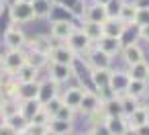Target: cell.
Returning <instances> with one entry per match:
<instances>
[{
	"label": "cell",
	"mask_w": 149,
	"mask_h": 135,
	"mask_svg": "<svg viewBox=\"0 0 149 135\" xmlns=\"http://www.w3.org/2000/svg\"><path fill=\"white\" fill-rule=\"evenodd\" d=\"M76 29H78V27H76L70 19H57V21L51 23V35H49V37L57 39L59 43H63V41H65Z\"/></svg>",
	"instance_id": "6"
},
{
	"label": "cell",
	"mask_w": 149,
	"mask_h": 135,
	"mask_svg": "<svg viewBox=\"0 0 149 135\" xmlns=\"http://www.w3.org/2000/svg\"><path fill=\"white\" fill-rule=\"evenodd\" d=\"M8 15H10V21L13 25H23V23H31L35 19V13H33V6L27 4V2H17L8 4Z\"/></svg>",
	"instance_id": "2"
},
{
	"label": "cell",
	"mask_w": 149,
	"mask_h": 135,
	"mask_svg": "<svg viewBox=\"0 0 149 135\" xmlns=\"http://www.w3.org/2000/svg\"><path fill=\"white\" fill-rule=\"evenodd\" d=\"M120 98V104H123V113H125V117L127 115H131L141 102H139V98H133L131 94H123V96H118Z\"/></svg>",
	"instance_id": "33"
},
{
	"label": "cell",
	"mask_w": 149,
	"mask_h": 135,
	"mask_svg": "<svg viewBox=\"0 0 149 135\" xmlns=\"http://www.w3.org/2000/svg\"><path fill=\"white\" fill-rule=\"evenodd\" d=\"M84 21H88V23H98V25H102L104 21H108V13H106V6H102V4H96V2H92V4H88L86 8H84Z\"/></svg>",
	"instance_id": "11"
},
{
	"label": "cell",
	"mask_w": 149,
	"mask_h": 135,
	"mask_svg": "<svg viewBox=\"0 0 149 135\" xmlns=\"http://www.w3.org/2000/svg\"><path fill=\"white\" fill-rule=\"evenodd\" d=\"M96 47L100 49V51H104L106 55H116L118 51H123V43H120V39H114V37H106V35H102L98 41H96Z\"/></svg>",
	"instance_id": "13"
},
{
	"label": "cell",
	"mask_w": 149,
	"mask_h": 135,
	"mask_svg": "<svg viewBox=\"0 0 149 135\" xmlns=\"http://www.w3.org/2000/svg\"><path fill=\"white\" fill-rule=\"evenodd\" d=\"M125 25L118 21V19H108V21H104L102 23V33L106 35V37H114V39H120L123 37V33H125Z\"/></svg>",
	"instance_id": "22"
},
{
	"label": "cell",
	"mask_w": 149,
	"mask_h": 135,
	"mask_svg": "<svg viewBox=\"0 0 149 135\" xmlns=\"http://www.w3.org/2000/svg\"><path fill=\"white\" fill-rule=\"evenodd\" d=\"M4 121H6V119H4V117H2V115H0V125H2V123H4Z\"/></svg>",
	"instance_id": "52"
},
{
	"label": "cell",
	"mask_w": 149,
	"mask_h": 135,
	"mask_svg": "<svg viewBox=\"0 0 149 135\" xmlns=\"http://www.w3.org/2000/svg\"><path fill=\"white\" fill-rule=\"evenodd\" d=\"M100 108H102V98L98 96V92H92V90L86 88L84 94H82V102H80L78 111H82L84 115H94Z\"/></svg>",
	"instance_id": "8"
},
{
	"label": "cell",
	"mask_w": 149,
	"mask_h": 135,
	"mask_svg": "<svg viewBox=\"0 0 149 135\" xmlns=\"http://www.w3.org/2000/svg\"><path fill=\"white\" fill-rule=\"evenodd\" d=\"M47 70H49V80H53L57 84H63V82H68L74 76V66H63V64L47 62Z\"/></svg>",
	"instance_id": "9"
},
{
	"label": "cell",
	"mask_w": 149,
	"mask_h": 135,
	"mask_svg": "<svg viewBox=\"0 0 149 135\" xmlns=\"http://www.w3.org/2000/svg\"><path fill=\"white\" fill-rule=\"evenodd\" d=\"M125 4V0H110L106 4V13H108V19H118V13Z\"/></svg>",
	"instance_id": "36"
},
{
	"label": "cell",
	"mask_w": 149,
	"mask_h": 135,
	"mask_svg": "<svg viewBox=\"0 0 149 135\" xmlns=\"http://www.w3.org/2000/svg\"><path fill=\"white\" fill-rule=\"evenodd\" d=\"M47 131V125H35V123H29L27 127V133L29 135H43Z\"/></svg>",
	"instance_id": "40"
},
{
	"label": "cell",
	"mask_w": 149,
	"mask_h": 135,
	"mask_svg": "<svg viewBox=\"0 0 149 135\" xmlns=\"http://www.w3.org/2000/svg\"><path fill=\"white\" fill-rule=\"evenodd\" d=\"M76 59H78V55H76L65 43H57V45H53V49L49 51V62H53V64L74 66Z\"/></svg>",
	"instance_id": "4"
},
{
	"label": "cell",
	"mask_w": 149,
	"mask_h": 135,
	"mask_svg": "<svg viewBox=\"0 0 149 135\" xmlns=\"http://www.w3.org/2000/svg\"><path fill=\"white\" fill-rule=\"evenodd\" d=\"M135 131H137V135H149V123L143 125V127H139V129H135Z\"/></svg>",
	"instance_id": "45"
},
{
	"label": "cell",
	"mask_w": 149,
	"mask_h": 135,
	"mask_svg": "<svg viewBox=\"0 0 149 135\" xmlns=\"http://www.w3.org/2000/svg\"><path fill=\"white\" fill-rule=\"evenodd\" d=\"M0 135H17V131H15V129L4 121L2 125H0Z\"/></svg>",
	"instance_id": "42"
},
{
	"label": "cell",
	"mask_w": 149,
	"mask_h": 135,
	"mask_svg": "<svg viewBox=\"0 0 149 135\" xmlns=\"http://www.w3.org/2000/svg\"><path fill=\"white\" fill-rule=\"evenodd\" d=\"M19 84H27V82H37V78H39V70L35 68V66H31V64H25L23 68H19V72L13 76Z\"/></svg>",
	"instance_id": "21"
},
{
	"label": "cell",
	"mask_w": 149,
	"mask_h": 135,
	"mask_svg": "<svg viewBox=\"0 0 149 135\" xmlns=\"http://www.w3.org/2000/svg\"><path fill=\"white\" fill-rule=\"evenodd\" d=\"M72 121H61V119H51L49 123H47V129L49 131H53L55 135H68V133H72Z\"/></svg>",
	"instance_id": "29"
},
{
	"label": "cell",
	"mask_w": 149,
	"mask_h": 135,
	"mask_svg": "<svg viewBox=\"0 0 149 135\" xmlns=\"http://www.w3.org/2000/svg\"><path fill=\"white\" fill-rule=\"evenodd\" d=\"M129 78L131 80H141V82H149V62H139V64H135V66H131L129 68Z\"/></svg>",
	"instance_id": "24"
},
{
	"label": "cell",
	"mask_w": 149,
	"mask_h": 135,
	"mask_svg": "<svg viewBox=\"0 0 149 135\" xmlns=\"http://www.w3.org/2000/svg\"><path fill=\"white\" fill-rule=\"evenodd\" d=\"M94 2H96V4H102V6H106V4L110 2V0H94Z\"/></svg>",
	"instance_id": "47"
},
{
	"label": "cell",
	"mask_w": 149,
	"mask_h": 135,
	"mask_svg": "<svg viewBox=\"0 0 149 135\" xmlns=\"http://www.w3.org/2000/svg\"><path fill=\"white\" fill-rule=\"evenodd\" d=\"M57 88H59V84H57V82H53V80L39 82V96H37V100L41 102V106H43V104H47L51 98H55V96H57Z\"/></svg>",
	"instance_id": "15"
},
{
	"label": "cell",
	"mask_w": 149,
	"mask_h": 135,
	"mask_svg": "<svg viewBox=\"0 0 149 135\" xmlns=\"http://www.w3.org/2000/svg\"><path fill=\"white\" fill-rule=\"evenodd\" d=\"M143 106H145V108H147V111H149V92H147V94H145V104H143Z\"/></svg>",
	"instance_id": "48"
},
{
	"label": "cell",
	"mask_w": 149,
	"mask_h": 135,
	"mask_svg": "<svg viewBox=\"0 0 149 135\" xmlns=\"http://www.w3.org/2000/svg\"><path fill=\"white\" fill-rule=\"evenodd\" d=\"M125 135H137V131H135V129H129V131H127Z\"/></svg>",
	"instance_id": "49"
},
{
	"label": "cell",
	"mask_w": 149,
	"mask_h": 135,
	"mask_svg": "<svg viewBox=\"0 0 149 135\" xmlns=\"http://www.w3.org/2000/svg\"><path fill=\"white\" fill-rule=\"evenodd\" d=\"M147 92H149V88H147V82H141V80H131V82H129L127 94H131L133 98H143Z\"/></svg>",
	"instance_id": "30"
},
{
	"label": "cell",
	"mask_w": 149,
	"mask_h": 135,
	"mask_svg": "<svg viewBox=\"0 0 149 135\" xmlns=\"http://www.w3.org/2000/svg\"><path fill=\"white\" fill-rule=\"evenodd\" d=\"M19 108H21V102H19L17 98H6L2 104H0V115H2L4 119H8V117L17 115Z\"/></svg>",
	"instance_id": "31"
},
{
	"label": "cell",
	"mask_w": 149,
	"mask_h": 135,
	"mask_svg": "<svg viewBox=\"0 0 149 135\" xmlns=\"http://www.w3.org/2000/svg\"><path fill=\"white\" fill-rule=\"evenodd\" d=\"M139 37H141V39H145V41H149V25L139 27Z\"/></svg>",
	"instance_id": "43"
},
{
	"label": "cell",
	"mask_w": 149,
	"mask_h": 135,
	"mask_svg": "<svg viewBox=\"0 0 149 135\" xmlns=\"http://www.w3.org/2000/svg\"><path fill=\"white\" fill-rule=\"evenodd\" d=\"M41 108H43V106H41V102H39L37 98H35V100H23V102H21L19 113H21V115H23V117L31 123V119H33V117H35Z\"/></svg>",
	"instance_id": "27"
},
{
	"label": "cell",
	"mask_w": 149,
	"mask_h": 135,
	"mask_svg": "<svg viewBox=\"0 0 149 135\" xmlns=\"http://www.w3.org/2000/svg\"><path fill=\"white\" fill-rule=\"evenodd\" d=\"M6 123L17 131V133H21V131H27V127H29V121L21 115V113H17V115H13V117H8L6 119Z\"/></svg>",
	"instance_id": "32"
},
{
	"label": "cell",
	"mask_w": 149,
	"mask_h": 135,
	"mask_svg": "<svg viewBox=\"0 0 149 135\" xmlns=\"http://www.w3.org/2000/svg\"><path fill=\"white\" fill-rule=\"evenodd\" d=\"M82 2H84V0H82Z\"/></svg>",
	"instance_id": "53"
},
{
	"label": "cell",
	"mask_w": 149,
	"mask_h": 135,
	"mask_svg": "<svg viewBox=\"0 0 149 135\" xmlns=\"http://www.w3.org/2000/svg\"><path fill=\"white\" fill-rule=\"evenodd\" d=\"M47 62H49V57L43 55V53H35V51H29L27 53V64L35 66L37 70H41L43 66H47Z\"/></svg>",
	"instance_id": "34"
},
{
	"label": "cell",
	"mask_w": 149,
	"mask_h": 135,
	"mask_svg": "<svg viewBox=\"0 0 149 135\" xmlns=\"http://www.w3.org/2000/svg\"><path fill=\"white\" fill-rule=\"evenodd\" d=\"M27 35L23 33V29L19 25H8V29L4 31V45L6 49H23L27 45Z\"/></svg>",
	"instance_id": "3"
},
{
	"label": "cell",
	"mask_w": 149,
	"mask_h": 135,
	"mask_svg": "<svg viewBox=\"0 0 149 135\" xmlns=\"http://www.w3.org/2000/svg\"><path fill=\"white\" fill-rule=\"evenodd\" d=\"M86 53H88V66H90V70L110 68V62H112V57H110V55H106L104 51H100L96 45H94V47H90Z\"/></svg>",
	"instance_id": "10"
},
{
	"label": "cell",
	"mask_w": 149,
	"mask_h": 135,
	"mask_svg": "<svg viewBox=\"0 0 149 135\" xmlns=\"http://www.w3.org/2000/svg\"><path fill=\"white\" fill-rule=\"evenodd\" d=\"M84 90H86V88H82V86L68 88V90L63 92V96H61L63 104L70 106L72 111H78V108H80V102H82V94H84Z\"/></svg>",
	"instance_id": "19"
},
{
	"label": "cell",
	"mask_w": 149,
	"mask_h": 135,
	"mask_svg": "<svg viewBox=\"0 0 149 135\" xmlns=\"http://www.w3.org/2000/svg\"><path fill=\"white\" fill-rule=\"evenodd\" d=\"M137 10H139V8H137L133 2H125V4H123V8H120V13H118V21H120L125 27H131V25H135Z\"/></svg>",
	"instance_id": "26"
},
{
	"label": "cell",
	"mask_w": 149,
	"mask_h": 135,
	"mask_svg": "<svg viewBox=\"0 0 149 135\" xmlns=\"http://www.w3.org/2000/svg\"><path fill=\"white\" fill-rule=\"evenodd\" d=\"M49 121H51V117L45 113V108H41V111H39L33 119H31V123H35V125H47Z\"/></svg>",
	"instance_id": "39"
},
{
	"label": "cell",
	"mask_w": 149,
	"mask_h": 135,
	"mask_svg": "<svg viewBox=\"0 0 149 135\" xmlns=\"http://www.w3.org/2000/svg\"><path fill=\"white\" fill-rule=\"evenodd\" d=\"M110 74H112V70H110V68L90 70V80H92V84L98 88V92L108 88V84H110Z\"/></svg>",
	"instance_id": "16"
},
{
	"label": "cell",
	"mask_w": 149,
	"mask_h": 135,
	"mask_svg": "<svg viewBox=\"0 0 149 135\" xmlns=\"http://www.w3.org/2000/svg\"><path fill=\"white\" fill-rule=\"evenodd\" d=\"M123 59H125V64L131 68V66L143 62V59H145V53H143V49H141L137 43H129V45L123 47Z\"/></svg>",
	"instance_id": "14"
},
{
	"label": "cell",
	"mask_w": 149,
	"mask_h": 135,
	"mask_svg": "<svg viewBox=\"0 0 149 135\" xmlns=\"http://www.w3.org/2000/svg\"><path fill=\"white\" fill-rule=\"evenodd\" d=\"M33 13L35 19H49L53 13V0H33Z\"/></svg>",
	"instance_id": "25"
},
{
	"label": "cell",
	"mask_w": 149,
	"mask_h": 135,
	"mask_svg": "<svg viewBox=\"0 0 149 135\" xmlns=\"http://www.w3.org/2000/svg\"><path fill=\"white\" fill-rule=\"evenodd\" d=\"M102 115H104V119H106V117H125L120 98L114 96V98H110V100H104V102H102Z\"/></svg>",
	"instance_id": "23"
},
{
	"label": "cell",
	"mask_w": 149,
	"mask_h": 135,
	"mask_svg": "<svg viewBox=\"0 0 149 135\" xmlns=\"http://www.w3.org/2000/svg\"><path fill=\"white\" fill-rule=\"evenodd\" d=\"M27 43H29L31 51L43 53V55H47V57H49V51L53 49V41H51V37H47V35H37V37H33V41H27Z\"/></svg>",
	"instance_id": "18"
},
{
	"label": "cell",
	"mask_w": 149,
	"mask_h": 135,
	"mask_svg": "<svg viewBox=\"0 0 149 135\" xmlns=\"http://www.w3.org/2000/svg\"><path fill=\"white\" fill-rule=\"evenodd\" d=\"M27 64V53L23 49H8L2 57V62H0V66H2V70L8 74V76H15L19 72V68H23Z\"/></svg>",
	"instance_id": "1"
},
{
	"label": "cell",
	"mask_w": 149,
	"mask_h": 135,
	"mask_svg": "<svg viewBox=\"0 0 149 135\" xmlns=\"http://www.w3.org/2000/svg\"><path fill=\"white\" fill-rule=\"evenodd\" d=\"M63 43H65V45H68V47L76 53V55L86 53V51L92 47V41H90V39L82 33V29H76V31H74V33H72L65 41H63Z\"/></svg>",
	"instance_id": "5"
},
{
	"label": "cell",
	"mask_w": 149,
	"mask_h": 135,
	"mask_svg": "<svg viewBox=\"0 0 149 135\" xmlns=\"http://www.w3.org/2000/svg\"><path fill=\"white\" fill-rule=\"evenodd\" d=\"M90 135H110V131L106 129V125H104V123H94V125H92Z\"/></svg>",
	"instance_id": "41"
},
{
	"label": "cell",
	"mask_w": 149,
	"mask_h": 135,
	"mask_svg": "<svg viewBox=\"0 0 149 135\" xmlns=\"http://www.w3.org/2000/svg\"><path fill=\"white\" fill-rule=\"evenodd\" d=\"M63 106V100H61V96H55V98H51L47 104H43V108H45V113L53 119L55 115H57V111Z\"/></svg>",
	"instance_id": "35"
},
{
	"label": "cell",
	"mask_w": 149,
	"mask_h": 135,
	"mask_svg": "<svg viewBox=\"0 0 149 135\" xmlns=\"http://www.w3.org/2000/svg\"><path fill=\"white\" fill-rule=\"evenodd\" d=\"M129 82H131V78H129L127 72H123V70H112L108 88H110V92H112L114 96H123V94H127Z\"/></svg>",
	"instance_id": "7"
},
{
	"label": "cell",
	"mask_w": 149,
	"mask_h": 135,
	"mask_svg": "<svg viewBox=\"0 0 149 135\" xmlns=\"http://www.w3.org/2000/svg\"><path fill=\"white\" fill-rule=\"evenodd\" d=\"M74 113H76V111H72L70 106H65V104H63V106H61V108L57 111V115H55L53 119H61V121H72V123H74Z\"/></svg>",
	"instance_id": "38"
},
{
	"label": "cell",
	"mask_w": 149,
	"mask_h": 135,
	"mask_svg": "<svg viewBox=\"0 0 149 135\" xmlns=\"http://www.w3.org/2000/svg\"><path fill=\"white\" fill-rule=\"evenodd\" d=\"M21 2H27V4H33V0H21Z\"/></svg>",
	"instance_id": "51"
},
{
	"label": "cell",
	"mask_w": 149,
	"mask_h": 135,
	"mask_svg": "<svg viewBox=\"0 0 149 135\" xmlns=\"http://www.w3.org/2000/svg\"><path fill=\"white\" fill-rule=\"evenodd\" d=\"M82 33L92 41V43H96L104 33H102V25H98V23H88V21H84V25H82Z\"/></svg>",
	"instance_id": "28"
},
{
	"label": "cell",
	"mask_w": 149,
	"mask_h": 135,
	"mask_svg": "<svg viewBox=\"0 0 149 135\" xmlns=\"http://www.w3.org/2000/svg\"><path fill=\"white\" fill-rule=\"evenodd\" d=\"M104 125L110 131V135H125L129 131L127 117H106L104 119Z\"/></svg>",
	"instance_id": "20"
},
{
	"label": "cell",
	"mask_w": 149,
	"mask_h": 135,
	"mask_svg": "<svg viewBox=\"0 0 149 135\" xmlns=\"http://www.w3.org/2000/svg\"><path fill=\"white\" fill-rule=\"evenodd\" d=\"M137 8H149V0H135L133 2Z\"/></svg>",
	"instance_id": "44"
},
{
	"label": "cell",
	"mask_w": 149,
	"mask_h": 135,
	"mask_svg": "<svg viewBox=\"0 0 149 135\" xmlns=\"http://www.w3.org/2000/svg\"><path fill=\"white\" fill-rule=\"evenodd\" d=\"M43 135H55V133H53V131H49V129H47V131H45V133H43Z\"/></svg>",
	"instance_id": "50"
},
{
	"label": "cell",
	"mask_w": 149,
	"mask_h": 135,
	"mask_svg": "<svg viewBox=\"0 0 149 135\" xmlns=\"http://www.w3.org/2000/svg\"><path fill=\"white\" fill-rule=\"evenodd\" d=\"M37 96H39V82H27V84H19L17 94H15V98H17L19 102H23V100H35Z\"/></svg>",
	"instance_id": "17"
},
{
	"label": "cell",
	"mask_w": 149,
	"mask_h": 135,
	"mask_svg": "<svg viewBox=\"0 0 149 135\" xmlns=\"http://www.w3.org/2000/svg\"><path fill=\"white\" fill-rule=\"evenodd\" d=\"M149 123V111L143 106V104H139L131 115H127V125H129V129H139V127H143V125H147Z\"/></svg>",
	"instance_id": "12"
},
{
	"label": "cell",
	"mask_w": 149,
	"mask_h": 135,
	"mask_svg": "<svg viewBox=\"0 0 149 135\" xmlns=\"http://www.w3.org/2000/svg\"><path fill=\"white\" fill-rule=\"evenodd\" d=\"M135 25H137V27H145V25H149V8H139V10H137Z\"/></svg>",
	"instance_id": "37"
},
{
	"label": "cell",
	"mask_w": 149,
	"mask_h": 135,
	"mask_svg": "<svg viewBox=\"0 0 149 135\" xmlns=\"http://www.w3.org/2000/svg\"><path fill=\"white\" fill-rule=\"evenodd\" d=\"M4 8H6V2H4V0H0V15L4 13Z\"/></svg>",
	"instance_id": "46"
}]
</instances>
